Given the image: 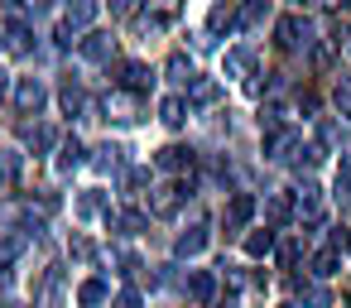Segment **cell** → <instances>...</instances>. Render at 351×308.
Segmentation results:
<instances>
[{
	"label": "cell",
	"instance_id": "21",
	"mask_svg": "<svg viewBox=\"0 0 351 308\" xmlns=\"http://www.w3.org/2000/svg\"><path fill=\"white\" fill-rule=\"evenodd\" d=\"M265 212H269V222H289V217L298 212V193H274V198L265 202Z\"/></svg>",
	"mask_w": 351,
	"mask_h": 308
},
{
	"label": "cell",
	"instance_id": "7",
	"mask_svg": "<svg viewBox=\"0 0 351 308\" xmlns=\"http://www.w3.org/2000/svg\"><path fill=\"white\" fill-rule=\"evenodd\" d=\"M97 15H101V0H68V15H63V25H68L73 34H87Z\"/></svg>",
	"mask_w": 351,
	"mask_h": 308
},
{
	"label": "cell",
	"instance_id": "34",
	"mask_svg": "<svg viewBox=\"0 0 351 308\" xmlns=\"http://www.w3.org/2000/svg\"><path fill=\"white\" fill-rule=\"evenodd\" d=\"M298 255H303V246H298V241H284V246H279V265H284V270H293V265H298Z\"/></svg>",
	"mask_w": 351,
	"mask_h": 308
},
{
	"label": "cell",
	"instance_id": "18",
	"mask_svg": "<svg viewBox=\"0 0 351 308\" xmlns=\"http://www.w3.org/2000/svg\"><path fill=\"white\" fill-rule=\"evenodd\" d=\"M221 102V87L212 82V78H197L193 87H188V106H217Z\"/></svg>",
	"mask_w": 351,
	"mask_h": 308
},
{
	"label": "cell",
	"instance_id": "9",
	"mask_svg": "<svg viewBox=\"0 0 351 308\" xmlns=\"http://www.w3.org/2000/svg\"><path fill=\"white\" fill-rule=\"evenodd\" d=\"M154 164H159L164 174H188V169H193V150H188V145H164V150L154 154Z\"/></svg>",
	"mask_w": 351,
	"mask_h": 308
},
{
	"label": "cell",
	"instance_id": "38",
	"mask_svg": "<svg viewBox=\"0 0 351 308\" xmlns=\"http://www.w3.org/2000/svg\"><path fill=\"white\" fill-rule=\"evenodd\" d=\"M140 10V0H111V15H121V20H130Z\"/></svg>",
	"mask_w": 351,
	"mask_h": 308
},
{
	"label": "cell",
	"instance_id": "47",
	"mask_svg": "<svg viewBox=\"0 0 351 308\" xmlns=\"http://www.w3.org/2000/svg\"><path fill=\"white\" fill-rule=\"evenodd\" d=\"M346 49H351V29H346Z\"/></svg>",
	"mask_w": 351,
	"mask_h": 308
},
{
	"label": "cell",
	"instance_id": "40",
	"mask_svg": "<svg viewBox=\"0 0 351 308\" xmlns=\"http://www.w3.org/2000/svg\"><path fill=\"white\" fill-rule=\"evenodd\" d=\"M116 265H121V274H135V270H140V260H135L130 250H116Z\"/></svg>",
	"mask_w": 351,
	"mask_h": 308
},
{
	"label": "cell",
	"instance_id": "43",
	"mask_svg": "<svg viewBox=\"0 0 351 308\" xmlns=\"http://www.w3.org/2000/svg\"><path fill=\"white\" fill-rule=\"evenodd\" d=\"M29 5H34V10H49V5H53V0H29Z\"/></svg>",
	"mask_w": 351,
	"mask_h": 308
},
{
	"label": "cell",
	"instance_id": "13",
	"mask_svg": "<svg viewBox=\"0 0 351 308\" xmlns=\"http://www.w3.org/2000/svg\"><path fill=\"white\" fill-rule=\"evenodd\" d=\"M188 294H193L197 303H212V298H217V274H212V270H188Z\"/></svg>",
	"mask_w": 351,
	"mask_h": 308
},
{
	"label": "cell",
	"instance_id": "29",
	"mask_svg": "<svg viewBox=\"0 0 351 308\" xmlns=\"http://www.w3.org/2000/svg\"><path fill=\"white\" fill-rule=\"evenodd\" d=\"M121 154H125L121 145H97V159H92V164H97V169H121Z\"/></svg>",
	"mask_w": 351,
	"mask_h": 308
},
{
	"label": "cell",
	"instance_id": "4",
	"mask_svg": "<svg viewBox=\"0 0 351 308\" xmlns=\"http://www.w3.org/2000/svg\"><path fill=\"white\" fill-rule=\"evenodd\" d=\"M106 116H111V121H121V126H135V121H140V92L116 87V92L106 97Z\"/></svg>",
	"mask_w": 351,
	"mask_h": 308
},
{
	"label": "cell",
	"instance_id": "24",
	"mask_svg": "<svg viewBox=\"0 0 351 308\" xmlns=\"http://www.w3.org/2000/svg\"><path fill=\"white\" fill-rule=\"evenodd\" d=\"M20 169H25V154H15V150H0V183H5V188H15V183H20Z\"/></svg>",
	"mask_w": 351,
	"mask_h": 308
},
{
	"label": "cell",
	"instance_id": "1",
	"mask_svg": "<svg viewBox=\"0 0 351 308\" xmlns=\"http://www.w3.org/2000/svg\"><path fill=\"white\" fill-rule=\"evenodd\" d=\"M274 44L289 49V54H303V49L313 44V25H308L303 15H284V20L274 25Z\"/></svg>",
	"mask_w": 351,
	"mask_h": 308
},
{
	"label": "cell",
	"instance_id": "14",
	"mask_svg": "<svg viewBox=\"0 0 351 308\" xmlns=\"http://www.w3.org/2000/svg\"><path fill=\"white\" fill-rule=\"evenodd\" d=\"M0 34H5V49H10V54H29V25H25V20L10 15L5 25H0Z\"/></svg>",
	"mask_w": 351,
	"mask_h": 308
},
{
	"label": "cell",
	"instance_id": "6",
	"mask_svg": "<svg viewBox=\"0 0 351 308\" xmlns=\"http://www.w3.org/2000/svg\"><path fill=\"white\" fill-rule=\"evenodd\" d=\"M298 222L303 226H322V193H317L313 178H303V188H298Z\"/></svg>",
	"mask_w": 351,
	"mask_h": 308
},
{
	"label": "cell",
	"instance_id": "41",
	"mask_svg": "<svg viewBox=\"0 0 351 308\" xmlns=\"http://www.w3.org/2000/svg\"><path fill=\"white\" fill-rule=\"evenodd\" d=\"M145 178H149V174H145V169H125V183H130V188H140V183H145Z\"/></svg>",
	"mask_w": 351,
	"mask_h": 308
},
{
	"label": "cell",
	"instance_id": "15",
	"mask_svg": "<svg viewBox=\"0 0 351 308\" xmlns=\"http://www.w3.org/2000/svg\"><path fill=\"white\" fill-rule=\"evenodd\" d=\"M164 78H169L173 87H193V82H197V73H193V63H188V54H173V58L164 63Z\"/></svg>",
	"mask_w": 351,
	"mask_h": 308
},
{
	"label": "cell",
	"instance_id": "26",
	"mask_svg": "<svg viewBox=\"0 0 351 308\" xmlns=\"http://www.w3.org/2000/svg\"><path fill=\"white\" fill-rule=\"evenodd\" d=\"M337 265H341V250H337V246H327V250H317V255H313V274H317V279H332V274H337Z\"/></svg>",
	"mask_w": 351,
	"mask_h": 308
},
{
	"label": "cell",
	"instance_id": "48",
	"mask_svg": "<svg viewBox=\"0 0 351 308\" xmlns=\"http://www.w3.org/2000/svg\"><path fill=\"white\" fill-rule=\"evenodd\" d=\"M346 5H351V0H346Z\"/></svg>",
	"mask_w": 351,
	"mask_h": 308
},
{
	"label": "cell",
	"instance_id": "49",
	"mask_svg": "<svg viewBox=\"0 0 351 308\" xmlns=\"http://www.w3.org/2000/svg\"><path fill=\"white\" fill-rule=\"evenodd\" d=\"M298 5H303V0H298Z\"/></svg>",
	"mask_w": 351,
	"mask_h": 308
},
{
	"label": "cell",
	"instance_id": "23",
	"mask_svg": "<svg viewBox=\"0 0 351 308\" xmlns=\"http://www.w3.org/2000/svg\"><path fill=\"white\" fill-rule=\"evenodd\" d=\"M77 217H111V207H106V193H101V188L82 193V198H77Z\"/></svg>",
	"mask_w": 351,
	"mask_h": 308
},
{
	"label": "cell",
	"instance_id": "46",
	"mask_svg": "<svg viewBox=\"0 0 351 308\" xmlns=\"http://www.w3.org/2000/svg\"><path fill=\"white\" fill-rule=\"evenodd\" d=\"M217 308H236V303H217Z\"/></svg>",
	"mask_w": 351,
	"mask_h": 308
},
{
	"label": "cell",
	"instance_id": "42",
	"mask_svg": "<svg viewBox=\"0 0 351 308\" xmlns=\"http://www.w3.org/2000/svg\"><path fill=\"white\" fill-rule=\"evenodd\" d=\"M10 97V73H0V102Z\"/></svg>",
	"mask_w": 351,
	"mask_h": 308
},
{
	"label": "cell",
	"instance_id": "30",
	"mask_svg": "<svg viewBox=\"0 0 351 308\" xmlns=\"http://www.w3.org/2000/svg\"><path fill=\"white\" fill-rule=\"evenodd\" d=\"M20 250H25V236H0V270H5Z\"/></svg>",
	"mask_w": 351,
	"mask_h": 308
},
{
	"label": "cell",
	"instance_id": "5",
	"mask_svg": "<svg viewBox=\"0 0 351 308\" xmlns=\"http://www.w3.org/2000/svg\"><path fill=\"white\" fill-rule=\"evenodd\" d=\"M44 102H49V87H44L39 78H20V82H15V106H20L25 116H39Z\"/></svg>",
	"mask_w": 351,
	"mask_h": 308
},
{
	"label": "cell",
	"instance_id": "44",
	"mask_svg": "<svg viewBox=\"0 0 351 308\" xmlns=\"http://www.w3.org/2000/svg\"><path fill=\"white\" fill-rule=\"evenodd\" d=\"M5 5H25V0H5Z\"/></svg>",
	"mask_w": 351,
	"mask_h": 308
},
{
	"label": "cell",
	"instance_id": "17",
	"mask_svg": "<svg viewBox=\"0 0 351 308\" xmlns=\"http://www.w3.org/2000/svg\"><path fill=\"white\" fill-rule=\"evenodd\" d=\"M250 68H255V54H250V49H231V54L221 58V73H226V78H250Z\"/></svg>",
	"mask_w": 351,
	"mask_h": 308
},
{
	"label": "cell",
	"instance_id": "8",
	"mask_svg": "<svg viewBox=\"0 0 351 308\" xmlns=\"http://www.w3.org/2000/svg\"><path fill=\"white\" fill-rule=\"evenodd\" d=\"M116 82H121L125 92H145V87L154 82V73H149L145 63H130V58H125V63H116Z\"/></svg>",
	"mask_w": 351,
	"mask_h": 308
},
{
	"label": "cell",
	"instance_id": "10",
	"mask_svg": "<svg viewBox=\"0 0 351 308\" xmlns=\"http://www.w3.org/2000/svg\"><path fill=\"white\" fill-rule=\"evenodd\" d=\"M245 20H241V10L231 5V0H221V5H212V15H207V29L212 34H231V29H241Z\"/></svg>",
	"mask_w": 351,
	"mask_h": 308
},
{
	"label": "cell",
	"instance_id": "35",
	"mask_svg": "<svg viewBox=\"0 0 351 308\" xmlns=\"http://www.w3.org/2000/svg\"><path fill=\"white\" fill-rule=\"evenodd\" d=\"M303 298H308L313 308H327V303H332V294H327L322 284H308V289H303Z\"/></svg>",
	"mask_w": 351,
	"mask_h": 308
},
{
	"label": "cell",
	"instance_id": "20",
	"mask_svg": "<svg viewBox=\"0 0 351 308\" xmlns=\"http://www.w3.org/2000/svg\"><path fill=\"white\" fill-rule=\"evenodd\" d=\"M53 164H58V174H73L77 164H87V150H82V140H63V145H58V159H53Z\"/></svg>",
	"mask_w": 351,
	"mask_h": 308
},
{
	"label": "cell",
	"instance_id": "2",
	"mask_svg": "<svg viewBox=\"0 0 351 308\" xmlns=\"http://www.w3.org/2000/svg\"><path fill=\"white\" fill-rule=\"evenodd\" d=\"M303 154V135L298 130H274V135H265V159H274V164H289V159H298Z\"/></svg>",
	"mask_w": 351,
	"mask_h": 308
},
{
	"label": "cell",
	"instance_id": "33",
	"mask_svg": "<svg viewBox=\"0 0 351 308\" xmlns=\"http://www.w3.org/2000/svg\"><path fill=\"white\" fill-rule=\"evenodd\" d=\"M25 140H29L34 150H49V145H53V135H49L44 126H25Z\"/></svg>",
	"mask_w": 351,
	"mask_h": 308
},
{
	"label": "cell",
	"instance_id": "37",
	"mask_svg": "<svg viewBox=\"0 0 351 308\" xmlns=\"http://www.w3.org/2000/svg\"><path fill=\"white\" fill-rule=\"evenodd\" d=\"M111 308H140V289H121V294L111 298Z\"/></svg>",
	"mask_w": 351,
	"mask_h": 308
},
{
	"label": "cell",
	"instance_id": "22",
	"mask_svg": "<svg viewBox=\"0 0 351 308\" xmlns=\"http://www.w3.org/2000/svg\"><path fill=\"white\" fill-rule=\"evenodd\" d=\"M145 222H149V217H145V212H135V207H130V212H111V217H106V226H111V231H125V236L145 231Z\"/></svg>",
	"mask_w": 351,
	"mask_h": 308
},
{
	"label": "cell",
	"instance_id": "36",
	"mask_svg": "<svg viewBox=\"0 0 351 308\" xmlns=\"http://www.w3.org/2000/svg\"><path fill=\"white\" fill-rule=\"evenodd\" d=\"M265 10H269V0H245V10H241V20H245V25H255V20H260Z\"/></svg>",
	"mask_w": 351,
	"mask_h": 308
},
{
	"label": "cell",
	"instance_id": "39",
	"mask_svg": "<svg viewBox=\"0 0 351 308\" xmlns=\"http://www.w3.org/2000/svg\"><path fill=\"white\" fill-rule=\"evenodd\" d=\"M68 250H73L77 260H92V241H87V236H73V246H68Z\"/></svg>",
	"mask_w": 351,
	"mask_h": 308
},
{
	"label": "cell",
	"instance_id": "31",
	"mask_svg": "<svg viewBox=\"0 0 351 308\" xmlns=\"http://www.w3.org/2000/svg\"><path fill=\"white\" fill-rule=\"evenodd\" d=\"M332 102H337V111H341V116H351V78H337Z\"/></svg>",
	"mask_w": 351,
	"mask_h": 308
},
{
	"label": "cell",
	"instance_id": "19",
	"mask_svg": "<svg viewBox=\"0 0 351 308\" xmlns=\"http://www.w3.org/2000/svg\"><path fill=\"white\" fill-rule=\"evenodd\" d=\"M58 102H63V111H68V116H82V111L92 106V102H87V92H82V82H73V78L63 82V92H58Z\"/></svg>",
	"mask_w": 351,
	"mask_h": 308
},
{
	"label": "cell",
	"instance_id": "12",
	"mask_svg": "<svg viewBox=\"0 0 351 308\" xmlns=\"http://www.w3.org/2000/svg\"><path fill=\"white\" fill-rule=\"evenodd\" d=\"M255 217V198L250 193H236L231 202H226V231H236V226H245Z\"/></svg>",
	"mask_w": 351,
	"mask_h": 308
},
{
	"label": "cell",
	"instance_id": "3",
	"mask_svg": "<svg viewBox=\"0 0 351 308\" xmlns=\"http://www.w3.org/2000/svg\"><path fill=\"white\" fill-rule=\"evenodd\" d=\"M183 202H188V183H159V188H149V212L154 217H178Z\"/></svg>",
	"mask_w": 351,
	"mask_h": 308
},
{
	"label": "cell",
	"instance_id": "11",
	"mask_svg": "<svg viewBox=\"0 0 351 308\" xmlns=\"http://www.w3.org/2000/svg\"><path fill=\"white\" fill-rule=\"evenodd\" d=\"M111 54H116V39H111V34L92 29V34L82 39V58H87V63H111Z\"/></svg>",
	"mask_w": 351,
	"mask_h": 308
},
{
	"label": "cell",
	"instance_id": "25",
	"mask_svg": "<svg viewBox=\"0 0 351 308\" xmlns=\"http://www.w3.org/2000/svg\"><path fill=\"white\" fill-rule=\"evenodd\" d=\"M159 121H164L169 130H178V126L188 121V102H183V97H169V102L159 106Z\"/></svg>",
	"mask_w": 351,
	"mask_h": 308
},
{
	"label": "cell",
	"instance_id": "28",
	"mask_svg": "<svg viewBox=\"0 0 351 308\" xmlns=\"http://www.w3.org/2000/svg\"><path fill=\"white\" fill-rule=\"evenodd\" d=\"M101 298H106V279H87V284L77 289V303H82V308H97Z\"/></svg>",
	"mask_w": 351,
	"mask_h": 308
},
{
	"label": "cell",
	"instance_id": "32",
	"mask_svg": "<svg viewBox=\"0 0 351 308\" xmlns=\"http://www.w3.org/2000/svg\"><path fill=\"white\" fill-rule=\"evenodd\" d=\"M341 202H351V159H341V169H337V188H332Z\"/></svg>",
	"mask_w": 351,
	"mask_h": 308
},
{
	"label": "cell",
	"instance_id": "16",
	"mask_svg": "<svg viewBox=\"0 0 351 308\" xmlns=\"http://www.w3.org/2000/svg\"><path fill=\"white\" fill-rule=\"evenodd\" d=\"M202 250H207V226H193V231H183V236L173 241V255H178V260L202 255Z\"/></svg>",
	"mask_w": 351,
	"mask_h": 308
},
{
	"label": "cell",
	"instance_id": "45",
	"mask_svg": "<svg viewBox=\"0 0 351 308\" xmlns=\"http://www.w3.org/2000/svg\"><path fill=\"white\" fill-rule=\"evenodd\" d=\"M279 308H298V303H279Z\"/></svg>",
	"mask_w": 351,
	"mask_h": 308
},
{
	"label": "cell",
	"instance_id": "27",
	"mask_svg": "<svg viewBox=\"0 0 351 308\" xmlns=\"http://www.w3.org/2000/svg\"><path fill=\"white\" fill-rule=\"evenodd\" d=\"M269 250H274V231H269V226L245 236V255H250V260H260V255H269Z\"/></svg>",
	"mask_w": 351,
	"mask_h": 308
}]
</instances>
